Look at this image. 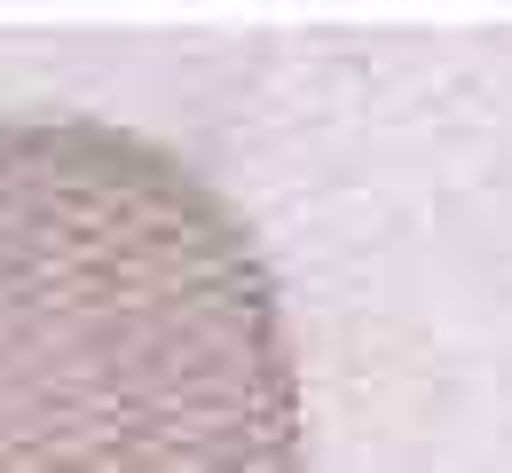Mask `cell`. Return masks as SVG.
<instances>
[{
    "mask_svg": "<svg viewBox=\"0 0 512 473\" xmlns=\"http://www.w3.org/2000/svg\"><path fill=\"white\" fill-rule=\"evenodd\" d=\"M0 473H308L253 213L111 111H0Z\"/></svg>",
    "mask_w": 512,
    "mask_h": 473,
    "instance_id": "6da1fadb",
    "label": "cell"
}]
</instances>
